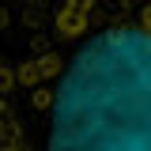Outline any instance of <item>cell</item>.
Returning <instances> with one entry per match:
<instances>
[{"instance_id": "cell-2", "label": "cell", "mask_w": 151, "mask_h": 151, "mask_svg": "<svg viewBox=\"0 0 151 151\" xmlns=\"http://www.w3.org/2000/svg\"><path fill=\"white\" fill-rule=\"evenodd\" d=\"M0 151H38L27 60H15L4 49V42H0Z\"/></svg>"}, {"instance_id": "cell-1", "label": "cell", "mask_w": 151, "mask_h": 151, "mask_svg": "<svg viewBox=\"0 0 151 151\" xmlns=\"http://www.w3.org/2000/svg\"><path fill=\"white\" fill-rule=\"evenodd\" d=\"M27 83L38 151H151V0H60Z\"/></svg>"}]
</instances>
